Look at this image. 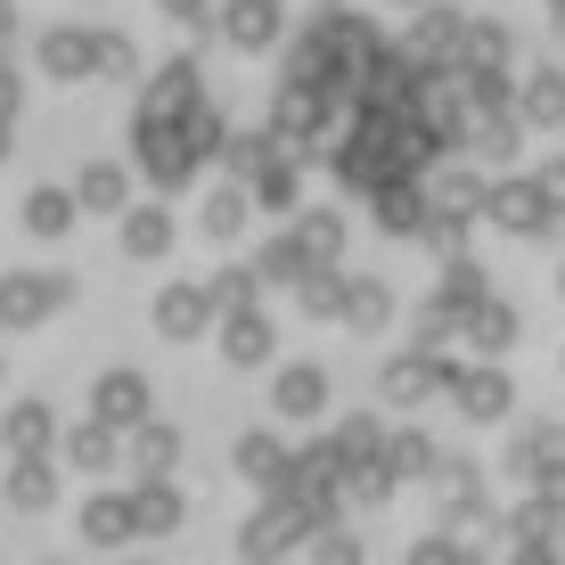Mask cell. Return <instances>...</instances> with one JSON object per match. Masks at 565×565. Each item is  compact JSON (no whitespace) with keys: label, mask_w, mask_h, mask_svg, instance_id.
<instances>
[{"label":"cell","mask_w":565,"mask_h":565,"mask_svg":"<svg viewBox=\"0 0 565 565\" xmlns=\"http://www.w3.org/2000/svg\"><path fill=\"white\" fill-rule=\"evenodd\" d=\"M533 115H550V124H557V115H565V83H533Z\"/></svg>","instance_id":"cell-1"}]
</instances>
